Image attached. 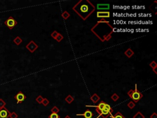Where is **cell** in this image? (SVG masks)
Listing matches in <instances>:
<instances>
[{
  "mask_svg": "<svg viewBox=\"0 0 157 118\" xmlns=\"http://www.w3.org/2000/svg\"><path fill=\"white\" fill-rule=\"evenodd\" d=\"M142 97H143V94L137 90V84H136L135 85V89L134 90V92H133L131 97H130V98H131L135 103H137Z\"/></svg>",
  "mask_w": 157,
  "mask_h": 118,
  "instance_id": "obj_3",
  "label": "cell"
},
{
  "mask_svg": "<svg viewBox=\"0 0 157 118\" xmlns=\"http://www.w3.org/2000/svg\"><path fill=\"white\" fill-rule=\"evenodd\" d=\"M127 106H128V107L130 109H132L135 107V106H136V103H135L133 101H131L128 103Z\"/></svg>",
  "mask_w": 157,
  "mask_h": 118,
  "instance_id": "obj_19",
  "label": "cell"
},
{
  "mask_svg": "<svg viewBox=\"0 0 157 118\" xmlns=\"http://www.w3.org/2000/svg\"><path fill=\"white\" fill-rule=\"evenodd\" d=\"M97 113L99 114V116L97 117V118H100V116H101L103 118H107L112 114V113H110L109 111L106 109V108H104V109H103L102 110L100 111H98Z\"/></svg>",
  "mask_w": 157,
  "mask_h": 118,
  "instance_id": "obj_7",
  "label": "cell"
},
{
  "mask_svg": "<svg viewBox=\"0 0 157 118\" xmlns=\"http://www.w3.org/2000/svg\"><path fill=\"white\" fill-rule=\"evenodd\" d=\"M133 118H145V116H144L140 111H138V112L136 113V114L133 116Z\"/></svg>",
  "mask_w": 157,
  "mask_h": 118,
  "instance_id": "obj_20",
  "label": "cell"
},
{
  "mask_svg": "<svg viewBox=\"0 0 157 118\" xmlns=\"http://www.w3.org/2000/svg\"><path fill=\"white\" fill-rule=\"evenodd\" d=\"M77 116H83L85 118H92L93 114L90 109H87L83 114H77Z\"/></svg>",
  "mask_w": 157,
  "mask_h": 118,
  "instance_id": "obj_10",
  "label": "cell"
},
{
  "mask_svg": "<svg viewBox=\"0 0 157 118\" xmlns=\"http://www.w3.org/2000/svg\"><path fill=\"white\" fill-rule=\"evenodd\" d=\"M70 15H70V13H68V11H66L63 12L61 14L62 17H63V18L65 20L68 19V18L70 17Z\"/></svg>",
  "mask_w": 157,
  "mask_h": 118,
  "instance_id": "obj_18",
  "label": "cell"
},
{
  "mask_svg": "<svg viewBox=\"0 0 157 118\" xmlns=\"http://www.w3.org/2000/svg\"><path fill=\"white\" fill-rule=\"evenodd\" d=\"M113 30V27L110 23L106 20L105 18H102L97 22L96 24L92 28L91 31L101 41L104 42L105 41H109L112 38Z\"/></svg>",
  "mask_w": 157,
  "mask_h": 118,
  "instance_id": "obj_1",
  "label": "cell"
},
{
  "mask_svg": "<svg viewBox=\"0 0 157 118\" xmlns=\"http://www.w3.org/2000/svg\"><path fill=\"white\" fill-rule=\"evenodd\" d=\"M14 41V42L16 44V45H18L22 42V39L20 36H17L16 38H15V39H14V41Z\"/></svg>",
  "mask_w": 157,
  "mask_h": 118,
  "instance_id": "obj_16",
  "label": "cell"
},
{
  "mask_svg": "<svg viewBox=\"0 0 157 118\" xmlns=\"http://www.w3.org/2000/svg\"><path fill=\"white\" fill-rule=\"evenodd\" d=\"M4 25L10 30H12V28H14V27L17 25V22L14 17L10 16L8 19L5 20Z\"/></svg>",
  "mask_w": 157,
  "mask_h": 118,
  "instance_id": "obj_4",
  "label": "cell"
},
{
  "mask_svg": "<svg viewBox=\"0 0 157 118\" xmlns=\"http://www.w3.org/2000/svg\"><path fill=\"white\" fill-rule=\"evenodd\" d=\"M14 98H15V100H17V104H19V103H22V102L24 101L26 98V97L25 95V94H23L22 92L20 91V92H18L14 96Z\"/></svg>",
  "mask_w": 157,
  "mask_h": 118,
  "instance_id": "obj_6",
  "label": "cell"
},
{
  "mask_svg": "<svg viewBox=\"0 0 157 118\" xmlns=\"http://www.w3.org/2000/svg\"><path fill=\"white\" fill-rule=\"evenodd\" d=\"M133 92H134V90L131 89V90H130V91H129L128 92V93H127V94H128V95L129 97H131V95H132V94H133Z\"/></svg>",
  "mask_w": 157,
  "mask_h": 118,
  "instance_id": "obj_32",
  "label": "cell"
},
{
  "mask_svg": "<svg viewBox=\"0 0 157 118\" xmlns=\"http://www.w3.org/2000/svg\"><path fill=\"white\" fill-rule=\"evenodd\" d=\"M63 35L60 33H58V36H57V38H55V39L57 40V41L58 42H61V41L63 40Z\"/></svg>",
  "mask_w": 157,
  "mask_h": 118,
  "instance_id": "obj_24",
  "label": "cell"
},
{
  "mask_svg": "<svg viewBox=\"0 0 157 118\" xmlns=\"http://www.w3.org/2000/svg\"><path fill=\"white\" fill-rule=\"evenodd\" d=\"M9 118H18V114L15 112H12L11 113L10 115H9Z\"/></svg>",
  "mask_w": 157,
  "mask_h": 118,
  "instance_id": "obj_29",
  "label": "cell"
},
{
  "mask_svg": "<svg viewBox=\"0 0 157 118\" xmlns=\"http://www.w3.org/2000/svg\"><path fill=\"white\" fill-rule=\"evenodd\" d=\"M74 100V98H73L71 95H69L67 96L66 98H65V101H66L67 103H69V104H71L72 102Z\"/></svg>",
  "mask_w": 157,
  "mask_h": 118,
  "instance_id": "obj_17",
  "label": "cell"
},
{
  "mask_svg": "<svg viewBox=\"0 0 157 118\" xmlns=\"http://www.w3.org/2000/svg\"><path fill=\"white\" fill-rule=\"evenodd\" d=\"M43 100H44V98L41 95H39L36 98V101L39 104H42V101H43Z\"/></svg>",
  "mask_w": 157,
  "mask_h": 118,
  "instance_id": "obj_23",
  "label": "cell"
},
{
  "mask_svg": "<svg viewBox=\"0 0 157 118\" xmlns=\"http://www.w3.org/2000/svg\"><path fill=\"white\" fill-rule=\"evenodd\" d=\"M110 116H111L110 117L111 118H126L120 112H119V111H118V112L115 114V115L112 116V114H111Z\"/></svg>",
  "mask_w": 157,
  "mask_h": 118,
  "instance_id": "obj_15",
  "label": "cell"
},
{
  "mask_svg": "<svg viewBox=\"0 0 157 118\" xmlns=\"http://www.w3.org/2000/svg\"><path fill=\"white\" fill-rule=\"evenodd\" d=\"M48 118H60V116L58 114L52 113L49 115Z\"/></svg>",
  "mask_w": 157,
  "mask_h": 118,
  "instance_id": "obj_27",
  "label": "cell"
},
{
  "mask_svg": "<svg viewBox=\"0 0 157 118\" xmlns=\"http://www.w3.org/2000/svg\"><path fill=\"white\" fill-rule=\"evenodd\" d=\"M42 104L44 105V106H47L48 104H49V101L47 98H44V100L42 101Z\"/></svg>",
  "mask_w": 157,
  "mask_h": 118,
  "instance_id": "obj_28",
  "label": "cell"
},
{
  "mask_svg": "<svg viewBox=\"0 0 157 118\" xmlns=\"http://www.w3.org/2000/svg\"><path fill=\"white\" fill-rule=\"evenodd\" d=\"M11 112L6 107L0 108V118H8Z\"/></svg>",
  "mask_w": 157,
  "mask_h": 118,
  "instance_id": "obj_8",
  "label": "cell"
},
{
  "mask_svg": "<svg viewBox=\"0 0 157 118\" xmlns=\"http://www.w3.org/2000/svg\"><path fill=\"white\" fill-rule=\"evenodd\" d=\"M58 35V33L57 31H54V32H52V33L51 34V36L53 38V39H55V38H57V36Z\"/></svg>",
  "mask_w": 157,
  "mask_h": 118,
  "instance_id": "obj_31",
  "label": "cell"
},
{
  "mask_svg": "<svg viewBox=\"0 0 157 118\" xmlns=\"http://www.w3.org/2000/svg\"><path fill=\"white\" fill-rule=\"evenodd\" d=\"M150 118H157V114L156 113H153L150 116Z\"/></svg>",
  "mask_w": 157,
  "mask_h": 118,
  "instance_id": "obj_33",
  "label": "cell"
},
{
  "mask_svg": "<svg viewBox=\"0 0 157 118\" xmlns=\"http://www.w3.org/2000/svg\"><path fill=\"white\" fill-rule=\"evenodd\" d=\"M157 68H154V69H152V70H153V72H154V73H155V74H157Z\"/></svg>",
  "mask_w": 157,
  "mask_h": 118,
  "instance_id": "obj_34",
  "label": "cell"
},
{
  "mask_svg": "<svg viewBox=\"0 0 157 118\" xmlns=\"http://www.w3.org/2000/svg\"><path fill=\"white\" fill-rule=\"evenodd\" d=\"M96 16L98 18H109L110 16V12L109 11H98L96 13Z\"/></svg>",
  "mask_w": 157,
  "mask_h": 118,
  "instance_id": "obj_9",
  "label": "cell"
},
{
  "mask_svg": "<svg viewBox=\"0 0 157 118\" xmlns=\"http://www.w3.org/2000/svg\"><path fill=\"white\" fill-rule=\"evenodd\" d=\"M6 104V102H5V101H4L3 99L0 98V108H3V107H5Z\"/></svg>",
  "mask_w": 157,
  "mask_h": 118,
  "instance_id": "obj_30",
  "label": "cell"
},
{
  "mask_svg": "<svg viewBox=\"0 0 157 118\" xmlns=\"http://www.w3.org/2000/svg\"><path fill=\"white\" fill-rule=\"evenodd\" d=\"M110 9L109 4H98L97 9L98 10H109Z\"/></svg>",
  "mask_w": 157,
  "mask_h": 118,
  "instance_id": "obj_11",
  "label": "cell"
},
{
  "mask_svg": "<svg viewBox=\"0 0 157 118\" xmlns=\"http://www.w3.org/2000/svg\"><path fill=\"white\" fill-rule=\"evenodd\" d=\"M65 118H71V117H70V116H66V117H65Z\"/></svg>",
  "mask_w": 157,
  "mask_h": 118,
  "instance_id": "obj_35",
  "label": "cell"
},
{
  "mask_svg": "<svg viewBox=\"0 0 157 118\" xmlns=\"http://www.w3.org/2000/svg\"><path fill=\"white\" fill-rule=\"evenodd\" d=\"M125 55L128 58H131L132 56H133V55L135 54V52L134 51L132 50V49L131 48H128L126 50L125 52H124Z\"/></svg>",
  "mask_w": 157,
  "mask_h": 118,
  "instance_id": "obj_13",
  "label": "cell"
},
{
  "mask_svg": "<svg viewBox=\"0 0 157 118\" xmlns=\"http://www.w3.org/2000/svg\"><path fill=\"white\" fill-rule=\"evenodd\" d=\"M150 67H151L152 69H154V68H157V64L156 63L155 61H152V62L150 63V64H149Z\"/></svg>",
  "mask_w": 157,
  "mask_h": 118,
  "instance_id": "obj_26",
  "label": "cell"
},
{
  "mask_svg": "<svg viewBox=\"0 0 157 118\" xmlns=\"http://www.w3.org/2000/svg\"><path fill=\"white\" fill-rule=\"evenodd\" d=\"M119 98H120L119 96L116 93H114V94L111 96V99H112L113 101H117L118 99H119Z\"/></svg>",
  "mask_w": 157,
  "mask_h": 118,
  "instance_id": "obj_22",
  "label": "cell"
},
{
  "mask_svg": "<svg viewBox=\"0 0 157 118\" xmlns=\"http://www.w3.org/2000/svg\"><path fill=\"white\" fill-rule=\"evenodd\" d=\"M73 9L83 20H85L95 11V7L88 0H80Z\"/></svg>",
  "mask_w": 157,
  "mask_h": 118,
  "instance_id": "obj_2",
  "label": "cell"
},
{
  "mask_svg": "<svg viewBox=\"0 0 157 118\" xmlns=\"http://www.w3.org/2000/svg\"><path fill=\"white\" fill-rule=\"evenodd\" d=\"M26 48L30 52L33 53L38 48V45L34 41H31L27 45H26Z\"/></svg>",
  "mask_w": 157,
  "mask_h": 118,
  "instance_id": "obj_5",
  "label": "cell"
},
{
  "mask_svg": "<svg viewBox=\"0 0 157 118\" xmlns=\"http://www.w3.org/2000/svg\"><path fill=\"white\" fill-rule=\"evenodd\" d=\"M104 108H106V109H107L108 111H109L110 113H113V109L112 108V107L109 105V104H107V103H106V104H105V106H104Z\"/></svg>",
  "mask_w": 157,
  "mask_h": 118,
  "instance_id": "obj_25",
  "label": "cell"
},
{
  "mask_svg": "<svg viewBox=\"0 0 157 118\" xmlns=\"http://www.w3.org/2000/svg\"><path fill=\"white\" fill-rule=\"evenodd\" d=\"M105 104H106V103H105L104 101H101V102L98 104V105L95 106V107L96 108V111L98 112V111H101V110H102L103 109H104V106H105Z\"/></svg>",
  "mask_w": 157,
  "mask_h": 118,
  "instance_id": "obj_12",
  "label": "cell"
},
{
  "mask_svg": "<svg viewBox=\"0 0 157 118\" xmlns=\"http://www.w3.org/2000/svg\"><path fill=\"white\" fill-rule=\"evenodd\" d=\"M90 99L94 103H96L100 100V97H99L96 94H94L93 95L90 97Z\"/></svg>",
  "mask_w": 157,
  "mask_h": 118,
  "instance_id": "obj_14",
  "label": "cell"
},
{
  "mask_svg": "<svg viewBox=\"0 0 157 118\" xmlns=\"http://www.w3.org/2000/svg\"><path fill=\"white\" fill-rule=\"evenodd\" d=\"M51 112L52 113L58 114L59 112H60V109H59L57 106H55L51 109Z\"/></svg>",
  "mask_w": 157,
  "mask_h": 118,
  "instance_id": "obj_21",
  "label": "cell"
}]
</instances>
